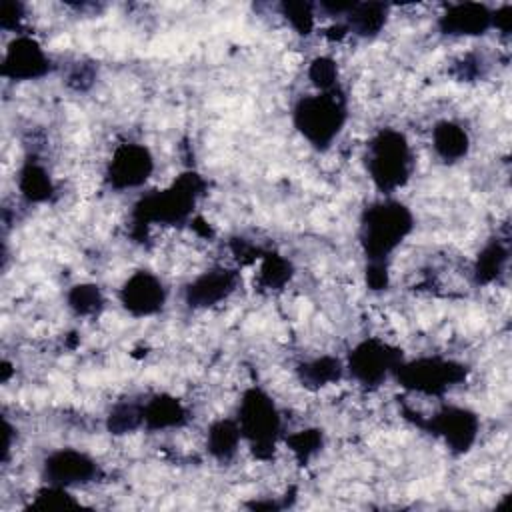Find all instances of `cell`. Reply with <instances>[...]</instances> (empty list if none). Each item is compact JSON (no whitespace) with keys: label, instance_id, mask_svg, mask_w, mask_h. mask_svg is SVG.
Here are the masks:
<instances>
[{"label":"cell","instance_id":"3","mask_svg":"<svg viewBox=\"0 0 512 512\" xmlns=\"http://www.w3.org/2000/svg\"><path fill=\"white\" fill-rule=\"evenodd\" d=\"M346 118V96L340 86L312 96H302L292 110L296 130L316 150H326L336 140L346 124Z\"/></svg>","mask_w":512,"mask_h":512},{"label":"cell","instance_id":"2","mask_svg":"<svg viewBox=\"0 0 512 512\" xmlns=\"http://www.w3.org/2000/svg\"><path fill=\"white\" fill-rule=\"evenodd\" d=\"M206 182L196 172L180 174L168 188L142 196L132 212L134 228L146 230L152 224H182L190 218L194 204L204 194Z\"/></svg>","mask_w":512,"mask_h":512},{"label":"cell","instance_id":"31","mask_svg":"<svg viewBox=\"0 0 512 512\" xmlns=\"http://www.w3.org/2000/svg\"><path fill=\"white\" fill-rule=\"evenodd\" d=\"M94 80V70L90 64H76L68 74V84L76 90H86Z\"/></svg>","mask_w":512,"mask_h":512},{"label":"cell","instance_id":"1","mask_svg":"<svg viewBox=\"0 0 512 512\" xmlns=\"http://www.w3.org/2000/svg\"><path fill=\"white\" fill-rule=\"evenodd\" d=\"M414 228V216L406 204L382 198L368 204L360 216V246L368 262L388 264L394 250Z\"/></svg>","mask_w":512,"mask_h":512},{"label":"cell","instance_id":"25","mask_svg":"<svg viewBox=\"0 0 512 512\" xmlns=\"http://www.w3.org/2000/svg\"><path fill=\"white\" fill-rule=\"evenodd\" d=\"M80 502L68 492V488L48 484L42 490L36 492L34 500L30 502V508H40V510H56V508H68V506H78Z\"/></svg>","mask_w":512,"mask_h":512},{"label":"cell","instance_id":"6","mask_svg":"<svg viewBox=\"0 0 512 512\" xmlns=\"http://www.w3.org/2000/svg\"><path fill=\"white\" fill-rule=\"evenodd\" d=\"M466 366L448 360L442 356H422L410 362H400V366L394 370L396 380L418 394L424 396H442L452 386L460 384L466 378Z\"/></svg>","mask_w":512,"mask_h":512},{"label":"cell","instance_id":"16","mask_svg":"<svg viewBox=\"0 0 512 512\" xmlns=\"http://www.w3.org/2000/svg\"><path fill=\"white\" fill-rule=\"evenodd\" d=\"M186 418V408L180 404V400L168 394H158L144 402V426L148 430L180 428L186 424Z\"/></svg>","mask_w":512,"mask_h":512},{"label":"cell","instance_id":"22","mask_svg":"<svg viewBox=\"0 0 512 512\" xmlns=\"http://www.w3.org/2000/svg\"><path fill=\"white\" fill-rule=\"evenodd\" d=\"M106 426L112 434H128L144 426V402H118L106 420Z\"/></svg>","mask_w":512,"mask_h":512},{"label":"cell","instance_id":"28","mask_svg":"<svg viewBox=\"0 0 512 512\" xmlns=\"http://www.w3.org/2000/svg\"><path fill=\"white\" fill-rule=\"evenodd\" d=\"M286 444L296 454V458L300 462H306L308 458H312L322 448V432L316 430V428L300 430V432L288 436Z\"/></svg>","mask_w":512,"mask_h":512},{"label":"cell","instance_id":"5","mask_svg":"<svg viewBox=\"0 0 512 512\" xmlns=\"http://www.w3.org/2000/svg\"><path fill=\"white\" fill-rule=\"evenodd\" d=\"M236 422L252 454L260 460H270L282 428L280 412L274 400L262 388H248L242 394Z\"/></svg>","mask_w":512,"mask_h":512},{"label":"cell","instance_id":"7","mask_svg":"<svg viewBox=\"0 0 512 512\" xmlns=\"http://www.w3.org/2000/svg\"><path fill=\"white\" fill-rule=\"evenodd\" d=\"M406 414L416 426L424 428L426 432L438 436L444 440V444L454 452V454H466L480 432V420L478 416L462 406H454V404H446L440 410H436L432 416L428 418H420V414H414L410 410H406Z\"/></svg>","mask_w":512,"mask_h":512},{"label":"cell","instance_id":"4","mask_svg":"<svg viewBox=\"0 0 512 512\" xmlns=\"http://www.w3.org/2000/svg\"><path fill=\"white\" fill-rule=\"evenodd\" d=\"M412 150L406 136L394 128L378 130L366 148V170L382 194L402 188L412 174Z\"/></svg>","mask_w":512,"mask_h":512},{"label":"cell","instance_id":"14","mask_svg":"<svg viewBox=\"0 0 512 512\" xmlns=\"http://www.w3.org/2000/svg\"><path fill=\"white\" fill-rule=\"evenodd\" d=\"M238 286V272L230 268H212L186 286V304L192 308H210L226 300Z\"/></svg>","mask_w":512,"mask_h":512},{"label":"cell","instance_id":"29","mask_svg":"<svg viewBox=\"0 0 512 512\" xmlns=\"http://www.w3.org/2000/svg\"><path fill=\"white\" fill-rule=\"evenodd\" d=\"M24 18V6L20 2H2V10H0V26L4 30H18L20 22Z\"/></svg>","mask_w":512,"mask_h":512},{"label":"cell","instance_id":"20","mask_svg":"<svg viewBox=\"0 0 512 512\" xmlns=\"http://www.w3.org/2000/svg\"><path fill=\"white\" fill-rule=\"evenodd\" d=\"M18 188L20 194L28 202H44L52 196V180L48 178V172L42 164H38L34 158H28L18 174Z\"/></svg>","mask_w":512,"mask_h":512},{"label":"cell","instance_id":"15","mask_svg":"<svg viewBox=\"0 0 512 512\" xmlns=\"http://www.w3.org/2000/svg\"><path fill=\"white\" fill-rule=\"evenodd\" d=\"M432 146L444 162H458L468 154L470 136L462 124L454 120H440L432 128Z\"/></svg>","mask_w":512,"mask_h":512},{"label":"cell","instance_id":"26","mask_svg":"<svg viewBox=\"0 0 512 512\" xmlns=\"http://www.w3.org/2000/svg\"><path fill=\"white\" fill-rule=\"evenodd\" d=\"M308 78L320 92L332 90L338 86V66L332 58L318 56L308 68Z\"/></svg>","mask_w":512,"mask_h":512},{"label":"cell","instance_id":"27","mask_svg":"<svg viewBox=\"0 0 512 512\" xmlns=\"http://www.w3.org/2000/svg\"><path fill=\"white\" fill-rule=\"evenodd\" d=\"M280 10L298 34L308 36L312 32V28H314V6L310 2H284L280 6Z\"/></svg>","mask_w":512,"mask_h":512},{"label":"cell","instance_id":"13","mask_svg":"<svg viewBox=\"0 0 512 512\" xmlns=\"http://www.w3.org/2000/svg\"><path fill=\"white\" fill-rule=\"evenodd\" d=\"M438 28L448 36H480L494 28V10L478 2L452 4L438 18Z\"/></svg>","mask_w":512,"mask_h":512},{"label":"cell","instance_id":"8","mask_svg":"<svg viewBox=\"0 0 512 512\" xmlns=\"http://www.w3.org/2000/svg\"><path fill=\"white\" fill-rule=\"evenodd\" d=\"M402 350L396 346L380 340V338H366L358 342L346 360L348 374L366 388L380 386L402 362Z\"/></svg>","mask_w":512,"mask_h":512},{"label":"cell","instance_id":"23","mask_svg":"<svg viewBox=\"0 0 512 512\" xmlns=\"http://www.w3.org/2000/svg\"><path fill=\"white\" fill-rule=\"evenodd\" d=\"M262 258L264 260L260 266V284L270 290L282 288L290 280V274H292L290 262L272 252H266Z\"/></svg>","mask_w":512,"mask_h":512},{"label":"cell","instance_id":"18","mask_svg":"<svg viewBox=\"0 0 512 512\" xmlns=\"http://www.w3.org/2000/svg\"><path fill=\"white\" fill-rule=\"evenodd\" d=\"M298 380L304 388L318 390L322 386L334 384L344 374V364L336 356H318L298 366Z\"/></svg>","mask_w":512,"mask_h":512},{"label":"cell","instance_id":"12","mask_svg":"<svg viewBox=\"0 0 512 512\" xmlns=\"http://www.w3.org/2000/svg\"><path fill=\"white\" fill-rule=\"evenodd\" d=\"M120 302L132 316L156 314L166 302V290L152 272L138 270L120 288Z\"/></svg>","mask_w":512,"mask_h":512},{"label":"cell","instance_id":"24","mask_svg":"<svg viewBox=\"0 0 512 512\" xmlns=\"http://www.w3.org/2000/svg\"><path fill=\"white\" fill-rule=\"evenodd\" d=\"M104 304L102 292L98 286L94 284H76L70 288L68 292V306L76 312V314H96Z\"/></svg>","mask_w":512,"mask_h":512},{"label":"cell","instance_id":"9","mask_svg":"<svg viewBox=\"0 0 512 512\" xmlns=\"http://www.w3.org/2000/svg\"><path fill=\"white\" fill-rule=\"evenodd\" d=\"M42 476L46 484L72 488L94 482L100 476V468L88 454L74 448H62L46 456L42 464Z\"/></svg>","mask_w":512,"mask_h":512},{"label":"cell","instance_id":"11","mask_svg":"<svg viewBox=\"0 0 512 512\" xmlns=\"http://www.w3.org/2000/svg\"><path fill=\"white\" fill-rule=\"evenodd\" d=\"M52 64L40 44L30 36L14 38L2 58V76L10 80H36L50 72Z\"/></svg>","mask_w":512,"mask_h":512},{"label":"cell","instance_id":"10","mask_svg":"<svg viewBox=\"0 0 512 512\" xmlns=\"http://www.w3.org/2000/svg\"><path fill=\"white\" fill-rule=\"evenodd\" d=\"M154 170V158L144 144H120L106 170V180L114 190L142 186Z\"/></svg>","mask_w":512,"mask_h":512},{"label":"cell","instance_id":"17","mask_svg":"<svg viewBox=\"0 0 512 512\" xmlns=\"http://www.w3.org/2000/svg\"><path fill=\"white\" fill-rule=\"evenodd\" d=\"M388 16V4L382 2H352L350 10L346 12V28L358 36L372 38L376 36Z\"/></svg>","mask_w":512,"mask_h":512},{"label":"cell","instance_id":"30","mask_svg":"<svg viewBox=\"0 0 512 512\" xmlns=\"http://www.w3.org/2000/svg\"><path fill=\"white\" fill-rule=\"evenodd\" d=\"M366 284L370 290H386L388 286V264L368 262L366 264Z\"/></svg>","mask_w":512,"mask_h":512},{"label":"cell","instance_id":"21","mask_svg":"<svg viewBox=\"0 0 512 512\" xmlns=\"http://www.w3.org/2000/svg\"><path fill=\"white\" fill-rule=\"evenodd\" d=\"M508 246L502 240H490L478 254L474 264V280L478 284L494 282L506 268Z\"/></svg>","mask_w":512,"mask_h":512},{"label":"cell","instance_id":"19","mask_svg":"<svg viewBox=\"0 0 512 512\" xmlns=\"http://www.w3.org/2000/svg\"><path fill=\"white\" fill-rule=\"evenodd\" d=\"M240 440V426L232 418H220L208 428V452L220 462H228L236 456Z\"/></svg>","mask_w":512,"mask_h":512}]
</instances>
